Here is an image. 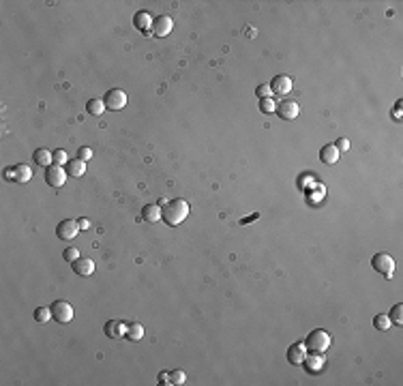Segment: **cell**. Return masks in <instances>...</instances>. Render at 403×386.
Here are the masks:
<instances>
[{"label":"cell","instance_id":"obj_1","mask_svg":"<svg viewBox=\"0 0 403 386\" xmlns=\"http://www.w3.org/2000/svg\"><path fill=\"white\" fill-rule=\"evenodd\" d=\"M187 217H189V204H187L185 200H180V198L170 200L168 204H165L163 208H161V219L170 225V228H176V225H180Z\"/></svg>","mask_w":403,"mask_h":386},{"label":"cell","instance_id":"obj_2","mask_svg":"<svg viewBox=\"0 0 403 386\" xmlns=\"http://www.w3.org/2000/svg\"><path fill=\"white\" fill-rule=\"evenodd\" d=\"M305 346H307V350H311V352L324 354L326 350L330 348V335L326 330H322V328H316V330H311L309 335H307Z\"/></svg>","mask_w":403,"mask_h":386},{"label":"cell","instance_id":"obj_3","mask_svg":"<svg viewBox=\"0 0 403 386\" xmlns=\"http://www.w3.org/2000/svg\"><path fill=\"white\" fill-rule=\"evenodd\" d=\"M371 266H373V270H377L382 277H386V279H390L393 277V272H395V260L390 258L388 253H375L371 258Z\"/></svg>","mask_w":403,"mask_h":386},{"label":"cell","instance_id":"obj_4","mask_svg":"<svg viewBox=\"0 0 403 386\" xmlns=\"http://www.w3.org/2000/svg\"><path fill=\"white\" fill-rule=\"evenodd\" d=\"M103 103H105V110H112V112L122 110L127 105V92L120 90V88H112V90L105 92Z\"/></svg>","mask_w":403,"mask_h":386},{"label":"cell","instance_id":"obj_5","mask_svg":"<svg viewBox=\"0 0 403 386\" xmlns=\"http://www.w3.org/2000/svg\"><path fill=\"white\" fill-rule=\"evenodd\" d=\"M67 170L62 168V165H50V168H45V182L50 187H54V189H60L64 185V180H67Z\"/></svg>","mask_w":403,"mask_h":386},{"label":"cell","instance_id":"obj_6","mask_svg":"<svg viewBox=\"0 0 403 386\" xmlns=\"http://www.w3.org/2000/svg\"><path fill=\"white\" fill-rule=\"evenodd\" d=\"M50 309H52V318H54L58 324H67L73 320V307H71L67 300H56Z\"/></svg>","mask_w":403,"mask_h":386},{"label":"cell","instance_id":"obj_7","mask_svg":"<svg viewBox=\"0 0 403 386\" xmlns=\"http://www.w3.org/2000/svg\"><path fill=\"white\" fill-rule=\"evenodd\" d=\"M80 223L78 221H73V219H64V221L58 223V228H56V236L60 240H73L75 236L80 234Z\"/></svg>","mask_w":403,"mask_h":386},{"label":"cell","instance_id":"obj_8","mask_svg":"<svg viewBox=\"0 0 403 386\" xmlns=\"http://www.w3.org/2000/svg\"><path fill=\"white\" fill-rule=\"evenodd\" d=\"M172 28H174V20L170 15H157L152 20V34L155 37H168Z\"/></svg>","mask_w":403,"mask_h":386},{"label":"cell","instance_id":"obj_9","mask_svg":"<svg viewBox=\"0 0 403 386\" xmlns=\"http://www.w3.org/2000/svg\"><path fill=\"white\" fill-rule=\"evenodd\" d=\"M277 114H279L281 120H294V118L300 114V108L296 101L288 99V101H281V103L277 105Z\"/></svg>","mask_w":403,"mask_h":386},{"label":"cell","instance_id":"obj_10","mask_svg":"<svg viewBox=\"0 0 403 386\" xmlns=\"http://www.w3.org/2000/svg\"><path fill=\"white\" fill-rule=\"evenodd\" d=\"M305 356H307V346L305 341H296L292 348H288V363L300 367L305 363Z\"/></svg>","mask_w":403,"mask_h":386},{"label":"cell","instance_id":"obj_11","mask_svg":"<svg viewBox=\"0 0 403 386\" xmlns=\"http://www.w3.org/2000/svg\"><path fill=\"white\" fill-rule=\"evenodd\" d=\"M71 266H73V272L78 277H90L94 272V262L90 258H78L75 262H71Z\"/></svg>","mask_w":403,"mask_h":386},{"label":"cell","instance_id":"obj_12","mask_svg":"<svg viewBox=\"0 0 403 386\" xmlns=\"http://www.w3.org/2000/svg\"><path fill=\"white\" fill-rule=\"evenodd\" d=\"M103 330L110 339H120V337L127 335V324L120 322V320H110V322L103 326Z\"/></svg>","mask_w":403,"mask_h":386},{"label":"cell","instance_id":"obj_13","mask_svg":"<svg viewBox=\"0 0 403 386\" xmlns=\"http://www.w3.org/2000/svg\"><path fill=\"white\" fill-rule=\"evenodd\" d=\"M270 90L277 92V94H288L292 90V77L288 75H275L270 82Z\"/></svg>","mask_w":403,"mask_h":386},{"label":"cell","instance_id":"obj_14","mask_svg":"<svg viewBox=\"0 0 403 386\" xmlns=\"http://www.w3.org/2000/svg\"><path fill=\"white\" fill-rule=\"evenodd\" d=\"M32 159L34 163L41 165V168H50V165H54V152L47 150V148H37V150L32 152Z\"/></svg>","mask_w":403,"mask_h":386},{"label":"cell","instance_id":"obj_15","mask_svg":"<svg viewBox=\"0 0 403 386\" xmlns=\"http://www.w3.org/2000/svg\"><path fill=\"white\" fill-rule=\"evenodd\" d=\"M339 150L335 148V144H326L322 146V150H319V159L326 163V165H335L337 161H339Z\"/></svg>","mask_w":403,"mask_h":386},{"label":"cell","instance_id":"obj_16","mask_svg":"<svg viewBox=\"0 0 403 386\" xmlns=\"http://www.w3.org/2000/svg\"><path fill=\"white\" fill-rule=\"evenodd\" d=\"M64 170H67V176H71V178H82L86 174V163L80 161V159H71V161L64 165Z\"/></svg>","mask_w":403,"mask_h":386},{"label":"cell","instance_id":"obj_17","mask_svg":"<svg viewBox=\"0 0 403 386\" xmlns=\"http://www.w3.org/2000/svg\"><path fill=\"white\" fill-rule=\"evenodd\" d=\"M142 219L148 223H157L159 219H161V206L157 204H146L144 210H142Z\"/></svg>","mask_w":403,"mask_h":386},{"label":"cell","instance_id":"obj_18","mask_svg":"<svg viewBox=\"0 0 403 386\" xmlns=\"http://www.w3.org/2000/svg\"><path fill=\"white\" fill-rule=\"evenodd\" d=\"M133 22H135V26L140 28L142 32H146V34H150V22H152V17L150 13H146V11H140V13H135L133 17Z\"/></svg>","mask_w":403,"mask_h":386},{"label":"cell","instance_id":"obj_19","mask_svg":"<svg viewBox=\"0 0 403 386\" xmlns=\"http://www.w3.org/2000/svg\"><path fill=\"white\" fill-rule=\"evenodd\" d=\"M127 337L129 341H140L142 337H144V326H142L140 322H131V324H127Z\"/></svg>","mask_w":403,"mask_h":386},{"label":"cell","instance_id":"obj_20","mask_svg":"<svg viewBox=\"0 0 403 386\" xmlns=\"http://www.w3.org/2000/svg\"><path fill=\"white\" fill-rule=\"evenodd\" d=\"M32 178V170H30V165H24V163H20V165H15V182H28Z\"/></svg>","mask_w":403,"mask_h":386},{"label":"cell","instance_id":"obj_21","mask_svg":"<svg viewBox=\"0 0 403 386\" xmlns=\"http://www.w3.org/2000/svg\"><path fill=\"white\" fill-rule=\"evenodd\" d=\"M305 360H307L309 371H319V369H322V365H324V354L313 352L311 356H305Z\"/></svg>","mask_w":403,"mask_h":386},{"label":"cell","instance_id":"obj_22","mask_svg":"<svg viewBox=\"0 0 403 386\" xmlns=\"http://www.w3.org/2000/svg\"><path fill=\"white\" fill-rule=\"evenodd\" d=\"M86 110H88V114L90 116H101L105 112V103H103V99H90L86 103Z\"/></svg>","mask_w":403,"mask_h":386},{"label":"cell","instance_id":"obj_23","mask_svg":"<svg viewBox=\"0 0 403 386\" xmlns=\"http://www.w3.org/2000/svg\"><path fill=\"white\" fill-rule=\"evenodd\" d=\"M390 324H395V326H403V305L401 302H397V305L390 309Z\"/></svg>","mask_w":403,"mask_h":386},{"label":"cell","instance_id":"obj_24","mask_svg":"<svg viewBox=\"0 0 403 386\" xmlns=\"http://www.w3.org/2000/svg\"><path fill=\"white\" fill-rule=\"evenodd\" d=\"M373 326H375L377 330H390V318H388V313H380V316L373 318Z\"/></svg>","mask_w":403,"mask_h":386},{"label":"cell","instance_id":"obj_25","mask_svg":"<svg viewBox=\"0 0 403 386\" xmlns=\"http://www.w3.org/2000/svg\"><path fill=\"white\" fill-rule=\"evenodd\" d=\"M50 318H52V309L50 307H37V309H34V320H37V322L43 324Z\"/></svg>","mask_w":403,"mask_h":386},{"label":"cell","instance_id":"obj_26","mask_svg":"<svg viewBox=\"0 0 403 386\" xmlns=\"http://www.w3.org/2000/svg\"><path fill=\"white\" fill-rule=\"evenodd\" d=\"M259 110H262L264 114H272V112H277V103L272 99H262L259 101Z\"/></svg>","mask_w":403,"mask_h":386},{"label":"cell","instance_id":"obj_27","mask_svg":"<svg viewBox=\"0 0 403 386\" xmlns=\"http://www.w3.org/2000/svg\"><path fill=\"white\" fill-rule=\"evenodd\" d=\"M170 380H172V384L180 386V384H185V382H187V373H185V371H180V369H176V371H172V373H170Z\"/></svg>","mask_w":403,"mask_h":386},{"label":"cell","instance_id":"obj_28","mask_svg":"<svg viewBox=\"0 0 403 386\" xmlns=\"http://www.w3.org/2000/svg\"><path fill=\"white\" fill-rule=\"evenodd\" d=\"M78 159L80 161H90L92 159V148H88V146H82V148H78Z\"/></svg>","mask_w":403,"mask_h":386},{"label":"cell","instance_id":"obj_29","mask_svg":"<svg viewBox=\"0 0 403 386\" xmlns=\"http://www.w3.org/2000/svg\"><path fill=\"white\" fill-rule=\"evenodd\" d=\"M67 159H69V157H67V152H64L62 148L54 150V163H56V165H67V163H69Z\"/></svg>","mask_w":403,"mask_h":386},{"label":"cell","instance_id":"obj_30","mask_svg":"<svg viewBox=\"0 0 403 386\" xmlns=\"http://www.w3.org/2000/svg\"><path fill=\"white\" fill-rule=\"evenodd\" d=\"M62 258L67 260V262H75V260L80 258V251H78V249H75V247H69V249H64Z\"/></svg>","mask_w":403,"mask_h":386},{"label":"cell","instance_id":"obj_31","mask_svg":"<svg viewBox=\"0 0 403 386\" xmlns=\"http://www.w3.org/2000/svg\"><path fill=\"white\" fill-rule=\"evenodd\" d=\"M256 94H258L259 99H270V94H272L270 84H259V86H258V90H256Z\"/></svg>","mask_w":403,"mask_h":386},{"label":"cell","instance_id":"obj_32","mask_svg":"<svg viewBox=\"0 0 403 386\" xmlns=\"http://www.w3.org/2000/svg\"><path fill=\"white\" fill-rule=\"evenodd\" d=\"M335 148H337L339 152L349 150V140H347V138H339V140H337V144H335Z\"/></svg>","mask_w":403,"mask_h":386},{"label":"cell","instance_id":"obj_33","mask_svg":"<svg viewBox=\"0 0 403 386\" xmlns=\"http://www.w3.org/2000/svg\"><path fill=\"white\" fill-rule=\"evenodd\" d=\"M4 178H7V180H15V168H7V170H4Z\"/></svg>","mask_w":403,"mask_h":386},{"label":"cell","instance_id":"obj_34","mask_svg":"<svg viewBox=\"0 0 403 386\" xmlns=\"http://www.w3.org/2000/svg\"><path fill=\"white\" fill-rule=\"evenodd\" d=\"M159 380H161L163 384H172V380H170V373H165V371H163V373H159Z\"/></svg>","mask_w":403,"mask_h":386},{"label":"cell","instance_id":"obj_35","mask_svg":"<svg viewBox=\"0 0 403 386\" xmlns=\"http://www.w3.org/2000/svg\"><path fill=\"white\" fill-rule=\"evenodd\" d=\"M78 223H80V228H82V230H88V225H90V221H88V219H80Z\"/></svg>","mask_w":403,"mask_h":386}]
</instances>
